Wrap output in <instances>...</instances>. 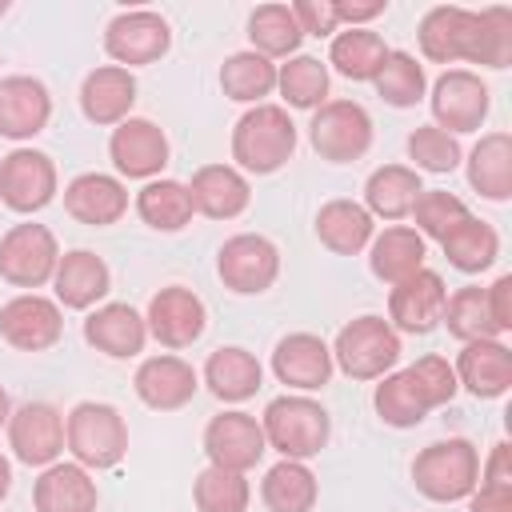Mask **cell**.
Here are the masks:
<instances>
[{"mask_svg":"<svg viewBox=\"0 0 512 512\" xmlns=\"http://www.w3.org/2000/svg\"><path fill=\"white\" fill-rule=\"evenodd\" d=\"M440 248H444L448 264H452L456 272L476 276V272H484V268L496 264V256H500V236H496V228H492L488 220L464 216V220L440 240Z\"/></svg>","mask_w":512,"mask_h":512,"instance_id":"34","label":"cell"},{"mask_svg":"<svg viewBox=\"0 0 512 512\" xmlns=\"http://www.w3.org/2000/svg\"><path fill=\"white\" fill-rule=\"evenodd\" d=\"M308 144L328 164H352L372 148V116L356 100H324L308 120Z\"/></svg>","mask_w":512,"mask_h":512,"instance_id":"7","label":"cell"},{"mask_svg":"<svg viewBox=\"0 0 512 512\" xmlns=\"http://www.w3.org/2000/svg\"><path fill=\"white\" fill-rule=\"evenodd\" d=\"M96 480L88 468L72 464H48L40 472V480L32 484V504L36 512H96Z\"/></svg>","mask_w":512,"mask_h":512,"instance_id":"28","label":"cell"},{"mask_svg":"<svg viewBox=\"0 0 512 512\" xmlns=\"http://www.w3.org/2000/svg\"><path fill=\"white\" fill-rule=\"evenodd\" d=\"M408 160L416 164V172L444 176V172H452V168L464 160V152H460V140L448 136L444 128L420 124V128L408 132Z\"/></svg>","mask_w":512,"mask_h":512,"instance_id":"44","label":"cell"},{"mask_svg":"<svg viewBox=\"0 0 512 512\" xmlns=\"http://www.w3.org/2000/svg\"><path fill=\"white\" fill-rule=\"evenodd\" d=\"M144 324H148V336H156L164 348H192L204 336L208 308L192 288L168 284L148 300Z\"/></svg>","mask_w":512,"mask_h":512,"instance_id":"16","label":"cell"},{"mask_svg":"<svg viewBox=\"0 0 512 512\" xmlns=\"http://www.w3.org/2000/svg\"><path fill=\"white\" fill-rule=\"evenodd\" d=\"M420 192H424V184H420V172L416 168H408V164H384L364 184V208H368L372 220L376 216L380 220H404V216H412V204H416Z\"/></svg>","mask_w":512,"mask_h":512,"instance_id":"32","label":"cell"},{"mask_svg":"<svg viewBox=\"0 0 512 512\" xmlns=\"http://www.w3.org/2000/svg\"><path fill=\"white\" fill-rule=\"evenodd\" d=\"M400 360V332L384 316H356L336 332L332 364L352 380H380Z\"/></svg>","mask_w":512,"mask_h":512,"instance_id":"6","label":"cell"},{"mask_svg":"<svg viewBox=\"0 0 512 512\" xmlns=\"http://www.w3.org/2000/svg\"><path fill=\"white\" fill-rule=\"evenodd\" d=\"M136 212L148 228L156 232H180L188 220H192V196H188V184L180 180H168V176H156L148 180L140 192H136Z\"/></svg>","mask_w":512,"mask_h":512,"instance_id":"37","label":"cell"},{"mask_svg":"<svg viewBox=\"0 0 512 512\" xmlns=\"http://www.w3.org/2000/svg\"><path fill=\"white\" fill-rule=\"evenodd\" d=\"M484 68H508L512 64V8H480V56Z\"/></svg>","mask_w":512,"mask_h":512,"instance_id":"47","label":"cell"},{"mask_svg":"<svg viewBox=\"0 0 512 512\" xmlns=\"http://www.w3.org/2000/svg\"><path fill=\"white\" fill-rule=\"evenodd\" d=\"M372 236H376V224H372L368 208L356 200H328L316 212V240L336 256L364 252L372 244Z\"/></svg>","mask_w":512,"mask_h":512,"instance_id":"30","label":"cell"},{"mask_svg":"<svg viewBox=\"0 0 512 512\" xmlns=\"http://www.w3.org/2000/svg\"><path fill=\"white\" fill-rule=\"evenodd\" d=\"M132 388L152 412H176V408L192 404V396L200 388V376L188 360H180L172 352H160V356L140 360V368L132 376Z\"/></svg>","mask_w":512,"mask_h":512,"instance_id":"19","label":"cell"},{"mask_svg":"<svg viewBox=\"0 0 512 512\" xmlns=\"http://www.w3.org/2000/svg\"><path fill=\"white\" fill-rule=\"evenodd\" d=\"M172 48V28L160 12L152 8H128L116 12L104 28V52L120 64V68H136V64H156L164 52Z\"/></svg>","mask_w":512,"mask_h":512,"instance_id":"10","label":"cell"},{"mask_svg":"<svg viewBox=\"0 0 512 512\" xmlns=\"http://www.w3.org/2000/svg\"><path fill=\"white\" fill-rule=\"evenodd\" d=\"M448 332L460 340V344H472V340H500V328L492 324V312H488V296L480 284H468V288H456L444 304V316Z\"/></svg>","mask_w":512,"mask_h":512,"instance_id":"40","label":"cell"},{"mask_svg":"<svg viewBox=\"0 0 512 512\" xmlns=\"http://www.w3.org/2000/svg\"><path fill=\"white\" fill-rule=\"evenodd\" d=\"M452 372L456 384L468 388L476 400H496L512 388V352L500 340H472L460 348Z\"/></svg>","mask_w":512,"mask_h":512,"instance_id":"25","label":"cell"},{"mask_svg":"<svg viewBox=\"0 0 512 512\" xmlns=\"http://www.w3.org/2000/svg\"><path fill=\"white\" fill-rule=\"evenodd\" d=\"M484 296H488V312H492V324L500 328V336L512 328V276L504 272V276H496L492 280V288H484Z\"/></svg>","mask_w":512,"mask_h":512,"instance_id":"49","label":"cell"},{"mask_svg":"<svg viewBox=\"0 0 512 512\" xmlns=\"http://www.w3.org/2000/svg\"><path fill=\"white\" fill-rule=\"evenodd\" d=\"M336 8V20L348 24V28H368V20L384 16L388 12V0H364V4H352V0H332Z\"/></svg>","mask_w":512,"mask_h":512,"instance_id":"50","label":"cell"},{"mask_svg":"<svg viewBox=\"0 0 512 512\" xmlns=\"http://www.w3.org/2000/svg\"><path fill=\"white\" fill-rule=\"evenodd\" d=\"M480 484L484 488H512V448L500 440L488 456V464L480 468Z\"/></svg>","mask_w":512,"mask_h":512,"instance_id":"51","label":"cell"},{"mask_svg":"<svg viewBox=\"0 0 512 512\" xmlns=\"http://www.w3.org/2000/svg\"><path fill=\"white\" fill-rule=\"evenodd\" d=\"M392 48L384 44L380 32L372 28H344L332 36V48H328V64L344 76V80H376L384 56Z\"/></svg>","mask_w":512,"mask_h":512,"instance_id":"35","label":"cell"},{"mask_svg":"<svg viewBox=\"0 0 512 512\" xmlns=\"http://www.w3.org/2000/svg\"><path fill=\"white\" fill-rule=\"evenodd\" d=\"M264 440L268 448H276L284 460H312L320 456V448L332 436V420L324 412V404H316L312 396H276L264 416H260Z\"/></svg>","mask_w":512,"mask_h":512,"instance_id":"5","label":"cell"},{"mask_svg":"<svg viewBox=\"0 0 512 512\" xmlns=\"http://www.w3.org/2000/svg\"><path fill=\"white\" fill-rule=\"evenodd\" d=\"M84 340L112 360H128L144 352L148 324L132 304H96L84 320Z\"/></svg>","mask_w":512,"mask_h":512,"instance_id":"26","label":"cell"},{"mask_svg":"<svg viewBox=\"0 0 512 512\" xmlns=\"http://www.w3.org/2000/svg\"><path fill=\"white\" fill-rule=\"evenodd\" d=\"M132 104H136V76L120 64H100L80 84V112L100 128L124 124L132 116Z\"/></svg>","mask_w":512,"mask_h":512,"instance_id":"22","label":"cell"},{"mask_svg":"<svg viewBox=\"0 0 512 512\" xmlns=\"http://www.w3.org/2000/svg\"><path fill=\"white\" fill-rule=\"evenodd\" d=\"M372 84L384 96V104H392V108H416L424 100L428 76H424V64L412 52H388Z\"/></svg>","mask_w":512,"mask_h":512,"instance_id":"42","label":"cell"},{"mask_svg":"<svg viewBox=\"0 0 512 512\" xmlns=\"http://www.w3.org/2000/svg\"><path fill=\"white\" fill-rule=\"evenodd\" d=\"M468 512H512V488L476 484V492L468 496Z\"/></svg>","mask_w":512,"mask_h":512,"instance_id":"52","label":"cell"},{"mask_svg":"<svg viewBox=\"0 0 512 512\" xmlns=\"http://www.w3.org/2000/svg\"><path fill=\"white\" fill-rule=\"evenodd\" d=\"M204 384L216 400L224 404H244L248 396H256V388L264 384V368L260 360L240 348V344H228V348H216L208 360H204Z\"/></svg>","mask_w":512,"mask_h":512,"instance_id":"29","label":"cell"},{"mask_svg":"<svg viewBox=\"0 0 512 512\" xmlns=\"http://www.w3.org/2000/svg\"><path fill=\"white\" fill-rule=\"evenodd\" d=\"M468 184L484 200H496V204L512 196V136L508 132L480 136V144L468 152Z\"/></svg>","mask_w":512,"mask_h":512,"instance_id":"33","label":"cell"},{"mask_svg":"<svg viewBox=\"0 0 512 512\" xmlns=\"http://www.w3.org/2000/svg\"><path fill=\"white\" fill-rule=\"evenodd\" d=\"M332 348L312 332H288L272 348V372L296 392H316L332 380Z\"/></svg>","mask_w":512,"mask_h":512,"instance_id":"20","label":"cell"},{"mask_svg":"<svg viewBox=\"0 0 512 512\" xmlns=\"http://www.w3.org/2000/svg\"><path fill=\"white\" fill-rule=\"evenodd\" d=\"M64 448L88 472L116 468L128 456V424L104 400H80L64 416Z\"/></svg>","mask_w":512,"mask_h":512,"instance_id":"3","label":"cell"},{"mask_svg":"<svg viewBox=\"0 0 512 512\" xmlns=\"http://www.w3.org/2000/svg\"><path fill=\"white\" fill-rule=\"evenodd\" d=\"M264 452H268V440H264L260 420L248 416V412H240V408L212 416L208 428H204V456L216 468L248 472V468L260 464Z\"/></svg>","mask_w":512,"mask_h":512,"instance_id":"14","label":"cell"},{"mask_svg":"<svg viewBox=\"0 0 512 512\" xmlns=\"http://www.w3.org/2000/svg\"><path fill=\"white\" fill-rule=\"evenodd\" d=\"M0 200L4 208L32 216L56 200V164L36 148H12L0 160Z\"/></svg>","mask_w":512,"mask_h":512,"instance_id":"11","label":"cell"},{"mask_svg":"<svg viewBox=\"0 0 512 512\" xmlns=\"http://www.w3.org/2000/svg\"><path fill=\"white\" fill-rule=\"evenodd\" d=\"M216 276L236 296H260L280 276V248L260 232H240L220 244L216 252Z\"/></svg>","mask_w":512,"mask_h":512,"instance_id":"9","label":"cell"},{"mask_svg":"<svg viewBox=\"0 0 512 512\" xmlns=\"http://www.w3.org/2000/svg\"><path fill=\"white\" fill-rule=\"evenodd\" d=\"M8 488H12V464H8V456H0V500L8 496Z\"/></svg>","mask_w":512,"mask_h":512,"instance_id":"53","label":"cell"},{"mask_svg":"<svg viewBox=\"0 0 512 512\" xmlns=\"http://www.w3.org/2000/svg\"><path fill=\"white\" fill-rule=\"evenodd\" d=\"M60 264V244L44 224H12L0 236V276L12 288H44Z\"/></svg>","mask_w":512,"mask_h":512,"instance_id":"8","label":"cell"},{"mask_svg":"<svg viewBox=\"0 0 512 512\" xmlns=\"http://www.w3.org/2000/svg\"><path fill=\"white\" fill-rule=\"evenodd\" d=\"M192 500L200 512H248L252 488H248L244 472H228V468L208 464L192 480Z\"/></svg>","mask_w":512,"mask_h":512,"instance_id":"43","label":"cell"},{"mask_svg":"<svg viewBox=\"0 0 512 512\" xmlns=\"http://www.w3.org/2000/svg\"><path fill=\"white\" fill-rule=\"evenodd\" d=\"M276 88V64L260 52H232L220 64V92L236 104H260Z\"/></svg>","mask_w":512,"mask_h":512,"instance_id":"38","label":"cell"},{"mask_svg":"<svg viewBox=\"0 0 512 512\" xmlns=\"http://www.w3.org/2000/svg\"><path fill=\"white\" fill-rule=\"evenodd\" d=\"M188 196H192V208L208 220H236L248 200H252V188H248V176L232 164H204L196 168L192 184H188Z\"/></svg>","mask_w":512,"mask_h":512,"instance_id":"27","label":"cell"},{"mask_svg":"<svg viewBox=\"0 0 512 512\" xmlns=\"http://www.w3.org/2000/svg\"><path fill=\"white\" fill-rule=\"evenodd\" d=\"M8 448L28 468H48L64 452V416L48 400H28L8 416Z\"/></svg>","mask_w":512,"mask_h":512,"instance_id":"13","label":"cell"},{"mask_svg":"<svg viewBox=\"0 0 512 512\" xmlns=\"http://www.w3.org/2000/svg\"><path fill=\"white\" fill-rule=\"evenodd\" d=\"M276 88L284 96L288 108H320L328 96V64H320L316 56H288V64L276 68Z\"/></svg>","mask_w":512,"mask_h":512,"instance_id":"41","label":"cell"},{"mask_svg":"<svg viewBox=\"0 0 512 512\" xmlns=\"http://www.w3.org/2000/svg\"><path fill=\"white\" fill-rule=\"evenodd\" d=\"M52 288H56V304L60 308H72V312H88L96 308L108 288H112V272L108 264L88 252V248H72L60 256L56 272H52Z\"/></svg>","mask_w":512,"mask_h":512,"instance_id":"24","label":"cell"},{"mask_svg":"<svg viewBox=\"0 0 512 512\" xmlns=\"http://www.w3.org/2000/svg\"><path fill=\"white\" fill-rule=\"evenodd\" d=\"M4 12H8V0H0V16H4Z\"/></svg>","mask_w":512,"mask_h":512,"instance_id":"55","label":"cell"},{"mask_svg":"<svg viewBox=\"0 0 512 512\" xmlns=\"http://www.w3.org/2000/svg\"><path fill=\"white\" fill-rule=\"evenodd\" d=\"M8 416H12V400H8V392L0 384V428H8Z\"/></svg>","mask_w":512,"mask_h":512,"instance_id":"54","label":"cell"},{"mask_svg":"<svg viewBox=\"0 0 512 512\" xmlns=\"http://www.w3.org/2000/svg\"><path fill=\"white\" fill-rule=\"evenodd\" d=\"M428 104H432L436 128H444L448 136H460V132H476V128L484 124L492 96H488V84H484L476 72H468V68H448V72L432 84Z\"/></svg>","mask_w":512,"mask_h":512,"instance_id":"12","label":"cell"},{"mask_svg":"<svg viewBox=\"0 0 512 512\" xmlns=\"http://www.w3.org/2000/svg\"><path fill=\"white\" fill-rule=\"evenodd\" d=\"M108 156L128 180H156L168 164V136L144 116H128L108 136Z\"/></svg>","mask_w":512,"mask_h":512,"instance_id":"18","label":"cell"},{"mask_svg":"<svg viewBox=\"0 0 512 512\" xmlns=\"http://www.w3.org/2000/svg\"><path fill=\"white\" fill-rule=\"evenodd\" d=\"M288 8H292V16H296L304 36H336V28H340L332 0H296Z\"/></svg>","mask_w":512,"mask_h":512,"instance_id":"48","label":"cell"},{"mask_svg":"<svg viewBox=\"0 0 512 512\" xmlns=\"http://www.w3.org/2000/svg\"><path fill=\"white\" fill-rule=\"evenodd\" d=\"M456 20H460V4H436V8L424 12V20L416 28V40H420L424 60H432V64H456V52H452Z\"/></svg>","mask_w":512,"mask_h":512,"instance_id":"46","label":"cell"},{"mask_svg":"<svg viewBox=\"0 0 512 512\" xmlns=\"http://www.w3.org/2000/svg\"><path fill=\"white\" fill-rule=\"evenodd\" d=\"M64 212L88 228H108L128 212V188L108 172H80L64 184Z\"/></svg>","mask_w":512,"mask_h":512,"instance_id":"23","label":"cell"},{"mask_svg":"<svg viewBox=\"0 0 512 512\" xmlns=\"http://www.w3.org/2000/svg\"><path fill=\"white\" fill-rule=\"evenodd\" d=\"M260 500L268 512H312L316 476L304 460H280L260 480Z\"/></svg>","mask_w":512,"mask_h":512,"instance_id":"36","label":"cell"},{"mask_svg":"<svg viewBox=\"0 0 512 512\" xmlns=\"http://www.w3.org/2000/svg\"><path fill=\"white\" fill-rule=\"evenodd\" d=\"M468 212V204L452 192H440V188H424L412 204V220H416V232L428 236V240H444Z\"/></svg>","mask_w":512,"mask_h":512,"instance_id":"45","label":"cell"},{"mask_svg":"<svg viewBox=\"0 0 512 512\" xmlns=\"http://www.w3.org/2000/svg\"><path fill=\"white\" fill-rule=\"evenodd\" d=\"M248 40H252V52L276 60V56H296L304 32L288 4H260L248 16Z\"/></svg>","mask_w":512,"mask_h":512,"instance_id":"39","label":"cell"},{"mask_svg":"<svg viewBox=\"0 0 512 512\" xmlns=\"http://www.w3.org/2000/svg\"><path fill=\"white\" fill-rule=\"evenodd\" d=\"M296 152V124L280 104H252L232 128V160L244 172H280Z\"/></svg>","mask_w":512,"mask_h":512,"instance_id":"2","label":"cell"},{"mask_svg":"<svg viewBox=\"0 0 512 512\" xmlns=\"http://www.w3.org/2000/svg\"><path fill=\"white\" fill-rule=\"evenodd\" d=\"M412 484L420 496H428L436 504L468 500L480 484V452L464 436L436 440V444L420 448V456L412 460Z\"/></svg>","mask_w":512,"mask_h":512,"instance_id":"4","label":"cell"},{"mask_svg":"<svg viewBox=\"0 0 512 512\" xmlns=\"http://www.w3.org/2000/svg\"><path fill=\"white\" fill-rule=\"evenodd\" d=\"M460 392L456 372L444 356H420L416 364L380 376L372 408L388 428H416L432 408H444Z\"/></svg>","mask_w":512,"mask_h":512,"instance_id":"1","label":"cell"},{"mask_svg":"<svg viewBox=\"0 0 512 512\" xmlns=\"http://www.w3.org/2000/svg\"><path fill=\"white\" fill-rule=\"evenodd\" d=\"M368 268L384 284H400L424 268V236L408 224H388L368 244Z\"/></svg>","mask_w":512,"mask_h":512,"instance_id":"31","label":"cell"},{"mask_svg":"<svg viewBox=\"0 0 512 512\" xmlns=\"http://www.w3.org/2000/svg\"><path fill=\"white\" fill-rule=\"evenodd\" d=\"M444 304H448V288H444L440 272L420 268L408 280L392 284V292H388V324L396 332L424 336V332H432L440 324Z\"/></svg>","mask_w":512,"mask_h":512,"instance_id":"17","label":"cell"},{"mask_svg":"<svg viewBox=\"0 0 512 512\" xmlns=\"http://www.w3.org/2000/svg\"><path fill=\"white\" fill-rule=\"evenodd\" d=\"M64 336V312L40 292H20L0 308V340L20 352H44Z\"/></svg>","mask_w":512,"mask_h":512,"instance_id":"15","label":"cell"},{"mask_svg":"<svg viewBox=\"0 0 512 512\" xmlns=\"http://www.w3.org/2000/svg\"><path fill=\"white\" fill-rule=\"evenodd\" d=\"M52 120V96L36 76H0V136L32 140Z\"/></svg>","mask_w":512,"mask_h":512,"instance_id":"21","label":"cell"}]
</instances>
